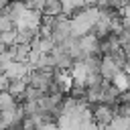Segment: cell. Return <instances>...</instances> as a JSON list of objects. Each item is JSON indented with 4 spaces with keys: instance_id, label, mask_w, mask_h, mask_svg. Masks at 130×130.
I'll use <instances>...</instances> for the list:
<instances>
[{
    "instance_id": "14",
    "label": "cell",
    "mask_w": 130,
    "mask_h": 130,
    "mask_svg": "<svg viewBox=\"0 0 130 130\" xmlns=\"http://www.w3.org/2000/svg\"><path fill=\"white\" fill-rule=\"evenodd\" d=\"M14 106H16L14 95H10L6 89L0 91V110H10V108H14Z\"/></svg>"
},
{
    "instance_id": "19",
    "label": "cell",
    "mask_w": 130,
    "mask_h": 130,
    "mask_svg": "<svg viewBox=\"0 0 130 130\" xmlns=\"http://www.w3.org/2000/svg\"><path fill=\"white\" fill-rule=\"evenodd\" d=\"M20 2H22V0H20Z\"/></svg>"
},
{
    "instance_id": "3",
    "label": "cell",
    "mask_w": 130,
    "mask_h": 130,
    "mask_svg": "<svg viewBox=\"0 0 130 130\" xmlns=\"http://www.w3.org/2000/svg\"><path fill=\"white\" fill-rule=\"evenodd\" d=\"M77 45H79V51H81V59L100 53V39L93 32H85V35L77 37Z\"/></svg>"
},
{
    "instance_id": "11",
    "label": "cell",
    "mask_w": 130,
    "mask_h": 130,
    "mask_svg": "<svg viewBox=\"0 0 130 130\" xmlns=\"http://www.w3.org/2000/svg\"><path fill=\"white\" fill-rule=\"evenodd\" d=\"M41 14H47V16H57V14H61V0H45Z\"/></svg>"
},
{
    "instance_id": "15",
    "label": "cell",
    "mask_w": 130,
    "mask_h": 130,
    "mask_svg": "<svg viewBox=\"0 0 130 130\" xmlns=\"http://www.w3.org/2000/svg\"><path fill=\"white\" fill-rule=\"evenodd\" d=\"M0 43H4L6 47L8 45H14L16 43V26L14 28H8V30H2L0 32Z\"/></svg>"
},
{
    "instance_id": "7",
    "label": "cell",
    "mask_w": 130,
    "mask_h": 130,
    "mask_svg": "<svg viewBox=\"0 0 130 130\" xmlns=\"http://www.w3.org/2000/svg\"><path fill=\"white\" fill-rule=\"evenodd\" d=\"M53 85H55L61 93H69V89H71V85H73L71 73H69V71H65V69L57 71V73L53 75Z\"/></svg>"
},
{
    "instance_id": "12",
    "label": "cell",
    "mask_w": 130,
    "mask_h": 130,
    "mask_svg": "<svg viewBox=\"0 0 130 130\" xmlns=\"http://www.w3.org/2000/svg\"><path fill=\"white\" fill-rule=\"evenodd\" d=\"M35 37H37V30H32V28H16V43L30 45Z\"/></svg>"
},
{
    "instance_id": "10",
    "label": "cell",
    "mask_w": 130,
    "mask_h": 130,
    "mask_svg": "<svg viewBox=\"0 0 130 130\" xmlns=\"http://www.w3.org/2000/svg\"><path fill=\"white\" fill-rule=\"evenodd\" d=\"M24 87H26V79H24V77H20V79H10L6 91H8L10 95H14V98H20L22 91H24Z\"/></svg>"
},
{
    "instance_id": "8",
    "label": "cell",
    "mask_w": 130,
    "mask_h": 130,
    "mask_svg": "<svg viewBox=\"0 0 130 130\" xmlns=\"http://www.w3.org/2000/svg\"><path fill=\"white\" fill-rule=\"evenodd\" d=\"M85 6V0H61V14L69 16Z\"/></svg>"
},
{
    "instance_id": "13",
    "label": "cell",
    "mask_w": 130,
    "mask_h": 130,
    "mask_svg": "<svg viewBox=\"0 0 130 130\" xmlns=\"http://www.w3.org/2000/svg\"><path fill=\"white\" fill-rule=\"evenodd\" d=\"M110 81H112V83L116 85V89H118V91H122V93L128 89V77H126V73H124L122 69H120V71H118Z\"/></svg>"
},
{
    "instance_id": "9",
    "label": "cell",
    "mask_w": 130,
    "mask_h": 130,
    "mask_svg": "<svg viewBox=\"0 0 130 130\" xmlns=\"http://www.w3.org/2000/svg\"><path fill=\"white\" fill-rule=\"evenodd\" d=\"M108 128H112V130H128V128H130V116L114 114V118L110 120Z\"/></svg>"
},
{
    "instance_id": "16",
    "label": "cell",
    "mask_w": 130,
    "mask_h": 130,
    "mask_svg": "<svg viewBox=\"0 0 130 130\" xmlns=\"http://www.w3.org/2000/svg\"><path fill=\"white\" fill-rule=\"evenodd\" d=\"M8 28H14V22H12V18H10L8 14H4V12L0 10V32H2V30H8Z\"/></svg>"
},
{
    "instance_id": "17",
    "label": "cell",
    "mask_w": 130,
    "mask_h": 130,
    "mask_svg": "<svg viewBox=\"0 0 130 130\" xmlns=\"http://www.w3.org/2000/svg\"><path fill=\"white\" fill-rule=\"evenodd\" d=\"M26 8H32V10H43V4L45 0H22Z\"/></svg>"
},
{
    "instance_id": "4",
    "label": "cell",
    "mask_w": 130,
    "mask_h": 130,
    "mask_svg": "<svg viewBox=\"0 0 130 130\" xmlns=\"http://www.w3.org/2000/svg\"><path fill=\"white\" fill-rule=\"evenodd\" d=\"M114 114H116V110L112 108V104L102 102V104H98V106L91 110V120H93L98 126H108L110 120L114 118Z\"/></svg>"
},
{
    "instance_id": "1",
    "label": "cell",
    "mask_w": 130,
    "mask_h": 130,
    "mask_svg": "<svg viewBox=\"0 0 130 130\" xmlns=\"http://www.w3.org/2000/svg\"><path fill=\"white\" fill-rule=\"evenodd\" d=\"M104 8L100 6H83L73 18H69V28H71V37H81L85 32H91V26L95 24V20L100 18Z\"/></svg>"
},
{
    "instance_id": "18",
    "label": "cell",
    "mask_w": 130,
    "mask_h": 130,
    "mask_svg": "<svg viewBox=\"0 0 130 130\" xmlns=\"http://www.w3.org/2000/svg\"><path fill=\"white\" fill-rule=\"evenodd\" d=\"M108 4H110V6H114V8H118V10H120V8H124V6H126V4H128V0H108Z\"/></svg>"
},
{
    "instance_id": "2",
    "label": "cell",
    "mask_w": 130,
    "mask_h": 130,
    "mask_svg": "<svg viewBox=\"0 0 130 130\" xmlns=\"http://www.w3.org/2000/svg\"><path fill=\"white\" fill-rule=\"evenodd\" d=\"M24 79H26V85H32L41 91H49L53 87V71H47V69H28Z\"/></svg>"
},
{
    "instance_id": "6",
    "label": "cell",
    "mask_w": 130,
    "mask_h": 130,
    "mask_svg": "<svg viewBox=\"0 0 130 130\" xmlns=\"http://www.w3.org/2000/svg\"><path fill=\"white\" fill-rule=\"evenodd\" d=\"M120 69H122V67H120V65H118L110 55H104V59L100 61V67H98L100 77H104V79H108V81H110V79H112Z\"/></svg>"
},
{
    "instance_id": "5",
    "label": "cell",
    "mask_w": 130,
    "mask_h": 130,
    "mask_svg": "<svg viewBox=\"0 0 130 130\" xmlns=\"http://www.w3.org/2000/svg\"><path fill=\"white\" fill-rule=\"evenodd\" d=\"M28 63L26 61H8L6 63V67L2 69V73L8 77V79H20V77H24L26 73H28Z\"/></svg>"
}]
</instances>
